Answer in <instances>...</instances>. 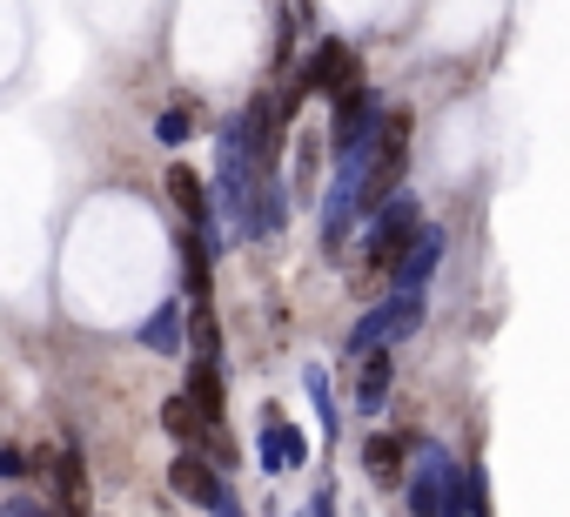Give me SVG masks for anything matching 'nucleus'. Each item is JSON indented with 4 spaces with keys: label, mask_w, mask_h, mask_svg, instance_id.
I'll return each mask as SVG.
<instances>
[{
    "label": "nucleus",
    "mask_w": 570,
    "mask_h": 517,
    "mask_svg": "<svg viewBox=\"0 0 570 517\" xmlns=\"http://www.w3.org/2000/svg\"><path fill=\"white\" fill-rule=\"evenodd\" d=\"M416 228H423L416 195H390V202L376 208L370 235H363V270H396V263H403V248L416 242Z\"/></svg>",
    "instance_id": "f257e3e1"
},
{
    "label": "nucleus",
    "mask_w": 570,
    "mask_h": 517,
    "mask_svg": "<svg viewBox=\"0 0 570 517\" xmlns=\"http://www.w3.org/2000/svg\"><path fill=\"white\" fill-rule=\"evenodd\" d=\"M450 490H456V464H450V450H443V443H416L410 510H416V517H463V510L450 504Z\"/></svg>",
    "instance_id": "f03ea898"
},
{
    "label": "nucleus",
    "mask_w": 570,
    "mask_h": 517,
    "mask_svg": "<svg viewBox=\"0 0 570 517\" xmlns=\"http://www.w3.org/2000/svg\"><path fill=\"white\" fill-rule=\"evenodd\" d=\"M363 155H370V148L343 155V162H336V182H330V195H323V242H330V248H343L350 222L363 215Z\"/></svg>",
    "instance_id": "7ed1b4c3"
},
{
    "label": "nucleus",
    "mask_w": 570,
    "mask_h": 517,
    "mask_svg": "<svg viewBox=\"0 0 570 517\" xmlns=\"http://www.w3.org/2000/svg\"><path fill=\"white\" fill-rule=\"evenodd\" d=\"M423 323V296H390V303H376L356 330H350V357H370V350H390L396 336H410Z\"/></svg>",
    "instance_id": "20e7f679"
},
{
    "label": "nucleus",
    "mask_w": 570,
    "mask_h": 517,
    "mask_svg": "<svg viewBox=\"0 0 570 517\" xmlns=\"http://www.w3.org/2000/svg\"><path fill=\"white\" fill-rule=\"evenodd\" d=\"M376 121H383V101L356 81L350 95H336V155H356V148H370V135H376Z\"/></svg>",
    "instance_id": "39448f33"
},
{
    "label": "nucleus",
    "mask_w": 570,
    "mask_h": 517,
    "mask_svg": "<svg viewBox=\"0 0 570 517\" xmlns=\"http://www.w3.org/2000/svg\"><path fill=\"white\" fill-rule=\"evenodd\" d=\"M296 81H303V95H316V88L350 95V88L363 81V75H356V48H350V41H323V48H316V61H309Z\"/></svg>",
    "instance_id": "423d86ee"
},
{
    "label": "nucleus",
    "mask_w": 570,
    "mask_h": 517,
    "mask_svg": "<svg viewBox=\"0 0 570 517\" xmlns=\"http://www.w3.org/2000/svg\"><path fill=\"white\" fill-rule=\"evenodd\" d=\"M436 263H443V228H430V222H423V228H416V242L403 248V263L390 270V276H396V296H423V283L436 276Z\"/></svg>",
    "instance_id": "0eeeda50"
},
{
    "label": "nucleus",
    "mask_w": 570,
    "mask_h": 517,
    "mask_svg": "<svg viewBox=\"0 0 570 517\" xmlns=\"http://www.w3.org/2000/svg\"><path fill=\"white\" fill-rule=\"evenodd\" d=\"M55 517H88V464L75 437L55 450Z\"/></svg>",
    "instance_id": "6e6552de"
},
{
    "label": "nucleus",
    "mask_w": 570,
    "mask_h": 517,
    "mask_svg": "<svg viewBox=\"0 0 570 517\" xmlns=\"http://www.w3.org/2000/svg\"><path fill=\"white\" fill-rule=\"evenodd\" d=\"M168 195H175V208L188 215V235H208V188H202V175H195L188 162L168 168Z\"/></svg>",
    "instance_id": "1a4fd4ad"
},
{
    "label": "nucleus",
    "mask_w": 570,
    "mask_h": 517,
    "mask_svg": "<svg viewBox=\"0 0 570 517\" xmlns=\"http://www.w3.org/2000/svg\"><path fill=\"white\" fill-rule=\"evenodd\" d=\"M390 383H396V357L390 350H370L363 357V377H356V410H383Z\"/></svg>",
    "instance_id": "9d476101"
},
{
    "label": "nucleus",
    "mask_w": 570,
    "mask_h": 517,
    "mask_svg": "<svg viewBox=\"0 0 570 517\" xmlns=\"http://www.w3.org/2000/svg\"><path fill=\"white\" fill-rule=\"evenodd\" d=\"M363 464H370L376 484H403V470H410V443H403V437H370V443H363Z\"/></svg>",
    "instance_id": "9b49d317"
},
{
    "label": "nucleus",
    "mask_w": 570,
    "mask_h": 517,
    "mask_svg": "<svg viewBox=\"0 0 570 517\" xmlns=\"http://www.w3.org/2000/svg\"><path fill=\"white\" fill-rule=\"evenodd\" d=\"M141 343H148L155 357H175V350H181V303H161V310L148 316V330H141Z\"/></svg>",
    "instance_id": "f8f14e48"
},
{
    "label": "nucleus",
    "mask_w": 570,
    "mask_h": 517,
    "mask_svg": "<svg viewBox=\"0 0 570 517\" xmlns=\"http://www.w3.org/2000/svg\"><path fill=\"white\" fill-rule=\"evenodd\" d=\"M188 135H195V101L181 95L175 108H161V115H155V142H161V148H181Z\"/></svg>",
    "instance_id": "ddd939ff"
},
{
    "label": "nucleus",
    "mask_w": 570,
    "mask_h": 517,
    "mask_svg": "<svg viewBox=\"0 0 570 517\" xmlns=\"http://www.w3.org/2000/svg\"><path fill=\"white\" fill-rule=\"evenodd\" d=\"M161 430H168L181 450H195V437H202V417H195V403H188V397H168V403H161Z\"/></svg>",
    "instance_id": "4468645a"
},
{
    "label": "nucleus",
    "mask_w": 570,
    "mask_h": 517,
    "mask_svg": "<svg viewBox=\"0 0 570 517\" xmlns=\"http://www.w3.org/2000/svg\"><path fill=\"white\" fill-rule=\"evenodd\" d=\"M181 283L195 290V303H208V242L181 235Z\"/></svg>",
    "instance_id": "2eb2a0df"
},
{
    "label": "nucleus",
    "mask_w": 570,
    "mask_h": 517,
    "mask_svg": "<svg viewBox=\"0 0 570 517\" xmlns=\"http://www.w3.org/2000/svg\"><path fill=\"white\" fill-rule=\"evenodd\" d=\"M28 470H41V457H28V450H0V477H28Z\"/></svg>",
    "instance_id": "dca6fc26"
},
{
    "label": "nucleus",
    "mask_w": 570,
    "mask_h": 517,
    "mask_svg": "<svg viewBox=\"0 0 570 517\" xmlns=\"http://www.w3.org/2000/svg\"><path fill=\"white\" fill-rule=\"evenodd\" d=\"M0 517H55L41 497H8V504H0Z\"/></svg>",
    "instance_id": "f3484780"
}]
</instances>
